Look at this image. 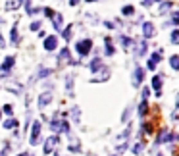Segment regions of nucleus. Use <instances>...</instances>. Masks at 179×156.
<instances>
[{"label":"nucleus","instance_id":"obj_17","mask_svg":"<svg viewBox=\"0 0 179 156\" xmlns=\"http://www.w3.org/2000/svg\"><path fill=\"white\" fill-rule=\"evenodd\" d=\"M104 42H106V54H108V56H112V54L116 52V50H114V46L110 45V39L106 37V41H104Z\"/></svg>","mask_w":179,"mask_h":156},{"label":"nucleus","instance_id":"obj_2","mask_svg":"<svg viewBox=\"0 0 179 156\" xmlns=\"http://www.w3.org/2000/svg\"><path fill=\"white\" fill-rule=\"evenodd\" d=\"M39 137H41V123L35 122L31 127V137H29V143L31 145H39Z\"/></svg>","mask_w":179,"mask_h":156},{"label":"nucleus","instance_id":"obj_34","mask_svg":"<svg viewBox=\"0 0 179 156\" xmlns=\"http://www.w3.org/2000/svg\"><path fill=\"white\" fill-rule=\"evenodd\" d=\"M0 46H4V39H2V35H0Z\"/></svg>","mask_w":179,"mask_h":156},{"label":"nucleus","instance_id":"obj_29","mask_svg":"<svg viewBox=\"0 0 179 156\" xmlns=\"http://www.w3.org/2000/svg\"><path fill=\"white\" fill-rule=\"evenodd\" d=\"M41 27V21H35V23H31V31H37Z\"/></svg>","mask_w":179,"mask_h":156},{"label":"nucleus","instance_id":"obj_3","mask_svg":"<svg viewBox=\"0 0 179 156\" xmlns=\"http://www.w3.org/2000/svg\"><path fill=\"white\" fill-rule=\"evenodd\" d=\"M56 46H58V39H56L54 35H50V37L45 39V50H46V52L56 50Z\"/></svg>","mask_w":179,"mask_h":156},{"label":"nucleus","instance_id":"obj_8","mask_svg":"<svg viewBox=\"0 0 179 156\" xmlns=\"http://www.w3.org/2000/svg\"><path fill=\"white\" fill-rule=\"evenodd\" d=\"M168 139L171 141V133H169L168 129H162V133L158 135V139H156V143H158V145H162V143H166Z\"/></svg>","mask_w":179,"mask_h":156},{"label":"nucleus","instance_id":"obj_32","mask_svg":"<svg viewBox=\"0 0 179 156\" xmlns=\"http://www.w3.org/2000/svg\"><path fill=\"white\" fill-rule=\"evenodd\" d=\"M45 75H50V69H41V77H45Z\"/></svg>","mask_w":179,"mask_h":156},{"label":"nucleus","instance_id":"obj_14","mask_svg":"<svg viewBox=\"0 0 179 156\" xmlns=\"http://www.w3.org/2000/svg\"><path fill=\"white\" fill-rule=\"evenodd\" d=\"M152 87H154L156 91H160V87H162V77H160V75L152 77Z\"/></svg>","mask_w":179,"mask_h":156},{"label":"nucleus","instance_id":"obj_13","mask_svg":"<svg viewBox=\"0 0 179 156\" xmlns=\"http://www.w3.org/2000/svg\"><path fill=\"white\" fill-rule=\"evenodd\" d=\"M169 66L175 69V72H179V56H171L169 58Z\"/></svg>","mask_w":179,"mask_h":156},{"label":"nucleus","instance_id":"obj_27","mask_svg":"<svg viewBox=\"0 0 179 156\" xmlns=\"http://www.w3.org/2000/svg\"><path fill=\"white\" fill-rule=\"evenodd\" d=\"M171 23H173V25H179V14H173V18H171Z\"/></svg>","mask_w":179,"mask_h":156},{"label":"nucleus","instance_id":"obj_28","mask_svg":"<svg viewBox=\"0 0 179 156\" xmlns=\"http://www.w3.org/2000/svg\"><path fill=\"white\" fill-rule=\"evenodd\" d=\"M69 150H71V152H79V150H81V146H79V145H71V146H69Z\"/></svg>","mask_w":179,"mask_h":156},{"label":"nucleus","instance_id":"obj_23","mask_svg":"<svg viewBox=\"0 0 179 156\" xmlns=\"http://www.w3.org/2000/svg\"><path fill=\"white\" fill-rule=\"evenodd\" d=\"M64 39H66V41L71 39V27H66V31H64Z\"/></svg>","mask_w":179,"mask_h":156},{"label":"nucleus","instance_id":"obj_22","mask_svg":"<svg viewBox=\"0 0 179 156\" xmlns=\"http://www.w3.org/2000/svg\"><path fill=\"white\" fill-rule=\"evenodd\" d=\"M121 12H123V14H125V16H131V14H133L135 10H133V6H125V8H123V10H121Z\"/></svg>","mask_w":179,"mask_h":156},{"label":"nucleus","instance_id":"obj_1","mask_svg":"<svg viewBox=\"0 0 179 156\" xmlns=\"http://www.w3.org/2000/svg\"><path fill=\"white\" fill-rule=\"evenodd\" d=\"M91 48H92V41H91V39H85V41H79V42H77V45H75V50L79 52L81 56H85V54H89V50H91Z\"/></svg>","mask_w":179,"mask_h":156},{"label":"nucleus","instance_id":"obj_35","mask_svg":"<svg viewBox=\"0 0 179 156\" xmlns=\"http://www.w3.org/2000/svg\"><path fill=\"white\" fill-rule=\"evenodd\" d=\"M18 156H27V154H18Z\"/></svg>","mask_w":179,"mask_h":156},{"label":"nucleus","instance_id":"obj_15","mask_svg":"<svg viewBox=\"0 0 179 156\" xmlns=\"http://www.w3.org/2000/svg\"><path fill=\"white\" fill-rule=\"evenodd\" d=\"M60 62H69V50H68V48H62V52H60Z\"/></svg>","mask_w":179,"mask_h":156},{"label":"nucleus","instance_id":"obj_21","mask_svg":"<svg viewBox=\"0 0 179 156\" xmlns=\"http://www.w3.org/2000/svg\"><path fill=\"white\" fill-rule=\"evenodd\" d=\"M150 60H152V62H154V64H158V62H160V60H162V54H160V52H154V54H152V56H150Z\"/></svg>","mask_w":179,"mask_h":156},{"label":"nucleus","instance_id":"obj_20","mask_svg":"<svg viewBox=\"0 0 179 156\" xmlns=\"http://www.w3.org/2000/svg\"><path fill=\"white\" fill-rule=\"evenodd\" d=\"M171 42H173V45H179V31L177 29L171 33Z\"/></svg>","mask_w":179,"mask_h":156},{"label":"nucleus","instance_id":"obj_25","mask_svg":"<svg viewBox=\"0 0 179 156\" xmlns=\"http://www.w3.org/2000/svg\"><path fill=\"white\" fill-rule=\"evenodd\" d=\"M2 110H4V114H8V116H12V114H14V112H12V106H10V104H6Z\"/></svg>","mask_w":179,"mask_h":156},{"label":"nucleus","instance_id":"obj_24","mask_svg":"<svg viewBox=\"0 0 179 156\" xmlns=\"http://www.w3.org/2000/svg\"><path fill=\"white\" fill-rule=\"evenodd\" d=\"M139 152H142V145L141 143H137V145L133 146V154H139Z\"/></svg>","mask_w":179,"mask_h":156},{"label":"nucleus","instance_id":"obj_38","mask_svg":"<svg viewBox=\"0 0 179 156\" xmlns=\"http://www.w3.org/2000/svg\"><path fill=\"white\" fill-rule=\"evenodd\" d=\"M158 156H162V154H158Z\"/></svg>","mask_w":179,"mask_h":156},{"label":"nucleus","instance_id":"obj_16","mask_svg":"<svg viewBox=\"0 0 179 156\" xmlns=\"http://www.w3.org/2000/svg\"><path fill=\"white\" fill-rule=\"evenodd\" d=\"M12 42H14V45H16V42L19 41V33H18V27H12Z\"/></svg>","mask_w":179,"mask_h":156},{"label":"nucleus","instance_id":"obj_31","mask_svg":"<svg viewBox=\"0 0 179 156\" xmlns=\"http://www.w3.org/2000/svg\"><path fill=\"white\" fill-rule=\"evenodd\" d=\"M146 68H148V69H154V68H156V64H154L152 60H148V64H146Z\"/></svg>","mask_w":179,"mask_h":156},{"label":"nucleus","instance_id":"obj_6","mask_svg":"<svg viewBox=\"0 0 179 156\" xmlns=\"http://www.w3.org/2000/svg\"><path fill=\"white\" fill-rule=\"evenodd\" d=\"M58 145V137H50L46 143H45V146H42V150H45V154H50L52 152V148Z\"/></svg>","mask_w":179,"mask_h":156},{"label":"nucleus","instance_id":"obj_7","mask_svg":"<svg viewBox=\"0 0 179 156\" xmlns=\"http://www.w3.org/2000/svg\"><path fill=\"white\" fill-rule=\"evenodd\" d=\"M14 64H16V58H14V56H8V58L2 62V72H10L14 68Z\"/></svg>","mask_w":179,"mask_h":156},{"label":"nucleus","instance_id":"obj_26","mask_svg":"<svg viewBox=\"0 0 179 156\" xmlns=\"http://www.w3.org/2000/svg\"><path fill=\"white\" fill-rule=\"evenodd\" d=\"M142 127H145V133H152V131H154V129H152V123H145Z\"/></svg>","mask_w":179,"mask_h":156},{"label":"nucleus","instance_id":"obj_9","mask_svg":"<svg viewBox=\"0 0 179 156\" xmlns=\"http://www.w3.org/2000/svg\"><path fill=\"white\" fill-rule=\"evenodd\" d=\"M100 69H102V60H100V58H95V60L91 62V72L96 73V72H100Z\"/></svg>","mask_w":179,"mask_h":156},{"label":"nucleus","instance_id":"obj_30","mask_svg":"<svg viewBox=\"0 0 179 156\" xmlns=\"http://www.w3.org/2000/svg\"><path fill=\"white\" fill-rule=\"evenodd\" d=\"M148 95H150V91H148V89H145V91H142V100H146V98H148Z\"/></svg>","mask_w":179,"mask_h":156},{"label":"nucleus","instance_id":"obj_11","mask_svg":"<svg viewBox=\"0 0 179 156\" xmlns=\"http://www.w3.org/2000/svg\"><path fill=\"white\" fill-rule=\"evenodd\" d=\"M14 127H18V119L10 118V119H6V122H4V129H14Z\"/></svg>","mask_w":179,"mask_h":156},{"label":"nucleus","instance_id":"obj_18","mask_svg":"<svg viewBox=\"0 0 179 156\" xmlns=\"http://www.w3.org/2000/svg\"><path fill=\"white\" fill-rule=\"evenodd\" d=\"M60 125H62V122H58V119H54V122L50 123V129H52V131H56V133H60Z\"/></svg>","mask_w":179,"mask_h":156},{"label":"nucleus","instance_id":"obj_10","mask_svg":"<svg viewBox=\"0 0 179 156\" xmlns=\"http://www.w3.org/2000/svg\"><path fill=\"white\" fill-rule=\"evenodd\" d=\"M50 100H52V98H50V95H46V93H45V95H41V98H39V108L42 110L46 104H50Z\"/></svg>","mask_w":179,"mask_h":156},{"label":"nucleus","instance_id":"obj_36","mask_svg":"<svg viewBox=\"0 0 179 156\" xmlns=\"http://www.w3.org/2000/svg\"><path fill=\"white\" fill-rule=\"evenodd\" d=\"M87 2H92V0H87Z\"/></svg>","mask_w":179,"mask_h":156},{"label":"nucleus","instance_id":"obj_19","mask_svg":"<svg viewBox=\"0 0 179 156\" xmlns=\"http://www.w3.org/2000/svg\"><path fill=\"white\" fill-rule=\"evenodd\" d=\"M54 27H56V29H62V16H54Z\"/></svg>","mask_w":179,"mask_h":156},{"label":"nucleus","instance_id":"obj_5","mask_svg":"<svg viewBox=\"0 0 179 156\" xmlns=\"http://www.w3.org/2000/svg\"><path fill=\"white\" fill-rule=\"evenodd\" d=\"M142 79H145V72H142L141 68H135V72H133V85L139 87V85L142 83Z\"/></svg>","mask_w":179,"mask_h":156},{"label":"nucleus","instance_id":"obj_4","mask_svg":"<svg viewBox=\"0 0 179 156\" xmlns=\"http://www.w3.org/2000/svg\"><path fill=\"white\" fill-rule=\"evenodd\" d=\"M142 35H145V39L154 37V23L152 21H145V23H142Z\"/></svg>","mask_w":179,"mask_h":156},{"label":"nucleus","instance_id":"obj_33","mask_svg":"<svg viewBox=\"0 0 179 156\" xmlns=\"http://www.w3.org/2000/svg\"><path fill=\"white\" fill-rule=\"evenodd\" d=\"M152 2H154V0H142V4H145V6H150Z\"/></svg>","mask_w":179,"mask_h":156},{"label":"nucleus","instance_id":"obj_37","mask_svg":"<svg viewBox=\"0 0 179 156\" xmlns=\"http://www.w3.org/2000/svg\"><path fill=\"white\" fill-rule=\"evenodd\" d=\"M0 116H2V112H0Z\"/></svg>","mask_w":179,"mask_h":156},{"label":"nucleus","instance_id":"obj_12","mask_svg":"<svg viewBox=\"0 0 179 156\" xmlns=\"http://www.w3.org/2000/svg\"><path fill=\"white\" fill-rule=\"evenodd\" d=\"M146 114H148V104H146V100H142L139 104V116H146Z\"/></svg>","mask_w":179,"mask_h":156}]
</instances>
